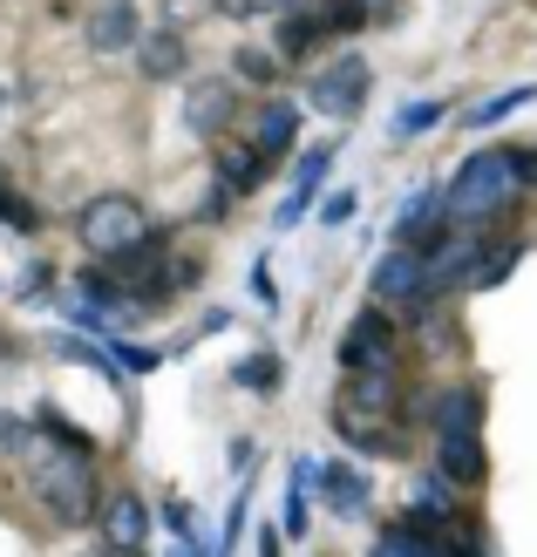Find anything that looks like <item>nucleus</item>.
<instances>
[{"label": "nucleus", "mask_w": 537, "mask_h": 557, "mask_svg": "<svg viewBox=\"0 0 537 557\" xmlns=\"http://www.w3.org/2000/svg\"><path fill=\"white\" fill-rule=\"evenodd\" d=\"M150 27L136 21V8L130 0H102V8L89 14V48L96 54H136V41H144Z\"/></svg>", "instance_id": "nucleus-11"}, {"label": "nucleus", "mask_w": 537, "mask_h": 557, "mask_svg": "<svg viewBox=\"0 0 537 557\" xmlns=\"http://www.w3.org/2000/svg\"><path fill=\"white\" fill-rule=\"evenodd\" d=\"M96 531H102V550H117V557H144L150 544V504L136 490H109V504L96 517Z\"/></svg>", "instance_id": "nucleus-8"}, {"label": "nucleus", "mask_w": 537, "mask_h": 557, "mask_svg": "<svg viewBox=\"0 0 537 557\" xmlns=\"http://www.w3.org/2000/svg\"><path fill=\"white\" fill-rule=\"evenodd\" d=\"M449 190V225H490V218H503L517 205V150H476L463 157V171L442 184Z\"/></svg>", "instance_id": "nucleus-2"}, {"label": "nucleus", "mask_w": 537, "mask_h": 557, "mask_svg": "<svg viewBox=\"0 0 537 557\" xmlns=\"http://www.w3.org/2000/svg\"><path fill=\"white\" fill-rule=\"evenodd\" d=\"M109 354H117V360H123V368H130V374H150V368H157V360H163L157 347H136V341H109Z\"/></svg>", "instance_id": "nucleus-29"}, {"label": "nucleus", "mask_w": 537, "mask_h": 557, "mask_svg": "<svg viewBox=\"0 0 537 557\" xmlns=\"http://www.w3.org/2000/svg\"><path fill=\"white\" fill-rule=\"evenodd\" d=\"M408 517H422V510H436V523H449V517H456V483H449L442 476V469H422V476L408 483Z\"/></svg>", "instance_id": "nucleus-19"}, {"label": "nucleus", "mask_w": 537, "mask_h": 557, "mask_svg": "<svg viewBox=\"0 0 537 557\" xmlns=\"http://www.w3.org/2000/svg\"><path fill=\"white\" fill-rule=\"evenodd\" d=\"M259 557H286L279 550V531H259Z\"/></svg>", "instance_id": "nucleus-32"}, {"label": "nucleus", "mask_w": 537, "mask_h": 557, "mask_svg": "<svg viewBox=\"0 0 537 557\" xmlns=\"http://www.w3.org/2000/svg\"><path fill=\"white\" fill-rule=\"evenodd\" d=\"M333 157H341V136H327V144H314V150L293 163V190H286V205H279V225H293V218L314 205V190H320V177L333 171Z\"/></svg>", "instance_id": "nucleus-12"}, {"label": "nucleus", "mask_w": 537, "mask_h": 557, "mask_svg": "<svg viewBox=\"0 0 537 557\" xmlns=\"http://www.w3.org/2000/svg\"><path fill=\"white\" fill-rule=\"evenodd\" d=\"M530 96H537L530 82H517V89H503V96H484V102H469V109H463V129H490V123H503V116H517V109H524Z\"/></svg>", "instance_id": "nucleus-23"}, {"label": "nucleus", "mask_w": 537, "mask_h": 557, "mask_svg": "<svg viewBox=\"0 0 537 557\" xmlns=\"http://www.w3.org/2000/svg\"><path fill=\"white\" fill-rule=\"evenodd\" d=\"M320 218H327V225H347V218H354V198H347V190H341V198H327Z\"/></svg>", "instance_id": "nucleus-31"}, {"label": "nucleus", "mask_w": 537, "mask_h": 557, "mask_svg": "<svg viewBox=\"0 0 537 557\" xmlns=\"http://www.w3.org/2000/svg\"><path fill=\"white\" fill-rule=\"evenodd\" d=\"M341 408L347 414H367V422H388V414L402 408V381H394V374H347Z\"/></svg>", "instance_id": "nucleus-14"}, {"label": "nucleus", "mask_w": 537, "mask_h": 557, "mask_svg": "<svg viewBox=\"0 0 537 557\" xmlns=\"http://www.w3.org/2000/svg\"><path fill=\"white\" fill-rule=\"evenodd\" d=\"M436 469L456 490H476L490 476V456H484V435H449V442H436Z\"/></svg>", "instance_id": "nucleus-15"}, {"label": "nucleus", "mask_w": 537, "mask_h": 557, "mask_svg": "<svg viewBox=\"0 0 537 557\" xmlns=\"http://www.w3.org/2000/svg\"><path fill=\"white\" fill-rule=\"evenodd\" d=\"M367 286H375V299H381V306H408V313H415L422 299H436V293H429V265H422V252H408V245L381 252Z\"/></svg>", "instance_id": "nucleus-7"}, {"label": "nucleus", "mask_w": 537, "mask_h": 557, "mask_svg": "<svg viewBox=\"0 0 537 557\" xmlns=\"http://www.w3.org/2000/svg\"><path fill=\"white\" fill-rule=\"evenodd\" d=\"M333 354H341L347 374H394V320L381 313V306H367V313L347 320V333H341Z\"/></svg>", "instance_id": "nucleus-4"}, {"label": "nucleus", "mask_w": 537, "mask_h": 557, "mask_svg": "<svg viewBox=\"0 0 537 557\" xmlns=\"http://www.w3.org/2000/svg\"><path fill=\"white\" fill-rule=\"evenodd\" d=\"M211 171H218V190H232V198H245V190H259L272 163L259 157V144L252 136H224V144H211Z\"/></svg>", "instance_id": "nucleus-9"}, {"label": "nucleus", "mask_w": 537, "mask_h": 557, "mask_svg": "<svg viewBox=\"0 0 537 557\" xmlns=\"http://www.w3.org/2000/svg\"><path fill=\"white\" fill-rule=\"evenodd\" d=\"M314 483H320V496H327V517H361V510H367V483L354 476L341 456L320 462V469H314Z\"/></svg>", "instance_id": "nucleus-18"}, {"label": "nucleus", "mask_w": 537, "mask_h": 557, "mask_svg": "<svg viewBox=\"0 0 537 557\" xmlns=\"http://www.w3.org/2000/svg\"><path fill=\"white\" fill-rule=\"evenodd\" d=\"M367 62L361 54H341V62H327L320 75H314V89H306V102L320 109V116H333V123H347V116H361L367 109Z\"/></svg>", "instance_id": "nucleus-5"}, {"label": "nucleus", "mask_w": 537, "mask_h": 557, "mask_svg": "<svg viewBox=\"0 0 537 557\" xmlns=\"http://www.w3.org/2000/svg\"><path fill=\"white\" fill-rule=\"evenodd\" d=\"M517 259H524V238H503L497 252L484 245V259H476V272H469V293H490V286H503V278L517 272Z\"/></svg>", "instance_id": "nucleus-22"}, {"label": "nucleus", "mask_w": 537, "mask_h": 557, "mask_svg": "<svg viewBox=\"0 0 537 557\" xmlns=\"http://www.w3.org/2000/svg\"><path fill=\"white\" fill-rule=\"evenodd\" d=\"M0 225H14V232H35V225H41V211L27 205V198H14L8 184H0Z\"/></svg>", "instance_id": "nucleus-27"}, {"label": "nucleus", "mask_w": 537, "mask_h": 557, "mask_svg": "<svg viewBox=\"0 0 537 557\" xmlns=\"http://www.w3.org/2000/svg\"><path fill=\"white\" fill-rule=\"evenodd\" d=\"M293 136H300V102H266V109H259V123H252V144H259L266 163L293 157Z\"/></svg>", "instance_id": "nucleus-17"}, {"label": "nucleus", "mask_w": 537, "mask_h": 557, "mask_svg": "<svg viewBox=\"0 0 537 557\" xmlns=\"http://www.w3.org/2000/svg\"><path fill=\"white\" fill-rule=\"evenodd\" d=\"M75 238L109 265V259H123L130 245H144V238H150V211L136 205L130 190H102V198H89V205L75 211Z\"/></svg>", "instance_id": "nucleus-3"}, {"label": "nucleus", "mask_w": 537, "mask_h": 557, "mask_svg": "<svg viewBox=\"0 0 537 557\" xmlns=\"http://www.w3.org/2000/svg\"><path fill=\"white\" fill-rule=\"evenodd\" d=\"M476 259H484V238L476 232H449L436 252H422V265H429V293H449V286H469Z\"/></svg>", "instance_id": "nucleus-10"}, {"label": "nucleus", "mask_w": 537, "mask_h": 557, "mask_svg": "<svg viewBox=\"0 0 537 557\" xmlns=\"http://www.w3.org/2000/svg\"><path fill=\"white\" fill-rule=\"evenodd\" d=\"M367 557H442L436 537L422 531V523H388V531L367 544Z\"/></svg>", "instance_id": "nucleus-20"}, {"label": "nucleus", "mask_w": 537, "mask_h": 557, "mask_svg": "<svg viewBox=\"0 0 537 557\" xmlns=\"http://www.w3.org/2000/svg\"><path fill=\"white\" fill-rule=\"evenodd\" d=\"M232 75L266 82V89H272V82H279V54H272V48H239V54H232Z\"/></svg>", "instance_id": "nucleus-24"}, {"label": "nucleus", "mask_w": 537, "mask_h": 557, "mask_svg": "<svg viewBox=\"0 0 537 557\" xmlns=\"http://www.w3.org/2000/svg\"><path fill=\"white\" fill-rule=\"evenodd\" d=\"M184 62H191V54H184V35H178L171 21L150 27V35L136 41V69H144L150 82H178V75H184Z\"/></svg>", "instance_id": "nucleus-16"}, {"label": "nucleus", "mask_w": 537, "mask_h": 557, "mask_svg": "<svg viewBox=\"0 0 537 557\" xmlns=\"http://www.w3.org/2000/svg\"><path fill=\"white\" fill-rule=\"evenodd\" d=\"M211 8H218L224 21H259V14H272V8H286V0H211Z\"/></svg>", "instance_id": "nucleus-30"}, {"label": "nucleus", "mask_w": 537, "mask_h": 557, "mask_svg": "<svg viewBox=\"0 0 537 557\" xmlns=\"http://www.w3.org/2000/svg\"><path fill=\"white\" fill-rule=\"evenodd\" d=\"M320 35H327V14H286L279 35H272V54H279V62H286V54H314Z\"/></svg>", "instance_id": "nucleus-21"}, {"label": "nucleus", "mask_w": 537, "mask_h": 557, "mask_svg": "<svg viewBox=\"0 0 537 557\" xmlns=\"http://www.w3.org/2000/svg\"><path fill=\"white\" fill-rule=\"evenodd\" d=\"M429 429H436V442L484 435V395H476V387H449V395H436L429 401Z\"/></svg>", "instance_id": "nucleus-13"}, {"label": "nucleus", "mask_w": 537, "mask_h": 557, "mask_svg": "<svg viewBox=\"0 0 537 557\" xmlns=\"http://www.w3.org/2000/svg\"><path fill=\"white\" fill-rule=\"evenodd\" d=\"M232 116H239V82H232V75H211V82H191V89H184V129H191V136L224 144Z\"/></svg>", "instance_id": "nucleus-6"}, {"label": "nucleus", "mask_w": 537, "mask_h": 557, "mask_svg": "<svg viewBox=\"0 0 537 557\" xmlns=\"http://www.w3.org/2000/svg\"><path fill=\"white\" fill-rule=\"evenodd\" d=\"M27 496L41 504V517H54L62 531H75V523H96L102 517V496H96V476H89V456L75 449H41L27 456Z\"/></svg>", "instance_id": "nucleus-1"}, {"label": "nucleus", "mask_w": 537, "mask_h": 557, "mask_svg": "<svg viewBox=\"0 0 537 557\" xmlns=\"http://www.w3.org/2000/svg\"><path fill=\"white\" fill-rule=\"evenodd\" d=\"M82 557H117V550H102V544H96V550H82Z\"/></svg>", "instance_id": "nucleus-33"}, {"label": "nucleus", "mask_w": 537, "mask_h": 557, "mask_svg": "<svg viewBox=\"0 0 537 557\" xmlns=\"http://www.w3.org/2000/svg\"><path fill=\"white\" fill-rule=\"evenodd\" d=\"M306 483H314V462L300 456V469H293V496H286V537H306V523H314V517H306Z\"/></svg>", "instance_id": "nucleus-25"}, {"label": "nucleus", "mask_w": 537, "mask_h": 557, "mask_svg": "<svg viewBox=\"0 0 537 557\" xmlns=\"http://www.w3.org/2000/svg\"><path fill=\"white\" fill-rule=\"evenodd\" d=\"M279 374H286V368H279V354H259V360H245V368H239V387H279Z\"/></svg>", "instance_id": "nucleus-28"}, {"label": "nucleus", "mask_w": 537, "mask_h": 557, "mask_svg": "<svg viewBox=\"0 0 537 557\" xmlns=\"http://www.w3.org/2000/svg\"><path fill=\"white\" fill-rule=\"evenodd\" d=\"M442 116H449V109H442V102H408V109H402V116H394V136H415V129H436Z\"/></svg>", "instance_id": "nucleus-26"}]
</instances>
